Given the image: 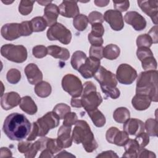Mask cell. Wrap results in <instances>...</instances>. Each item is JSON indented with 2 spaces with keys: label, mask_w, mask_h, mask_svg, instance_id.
Segmentation results:
<instances>
[{
  "label": "cell",
  "mask_w": 158,
  "mask_h": 158,
  "mask_svg": "<svg viewBox=\"0 0 158 158\" xmlns=\"http://www.w3.org/2000/svg\"><path fill=\"white\" fill-rule=\"evenodd\" d=\"M31 125L23 114L13 112L6 117L2 130L5 135L13 141H21L30 133Z\"/></svg>",
  "instance_id": "cell-1"
},
{
  "label": "cell",
  "mask_w": 158,
  "mask_h": 158,
  "mask_svg": "<svg viewBox=\"0 0 158 158\" xmlns=\"http://www.w3.org/2000/svg\"><path fill=\"white\" fill-rule=\"evenodd\" d=\"M72 137L75 144L81 143L87 152H92L98 147L94 134L85 120H78L75 124Z\"/></svg>",
  "instance_id": "cell-2"
},
{
  "label": "cell",
  "mask_w": 158,
  "mask_h": 158,
  "mask_svg": "<svg viewBox=\"0 0 158 158\" xmlns=\"http://www.w3.org/2000/svg\"><path fill=\"white\" fill-rule=\"evenodd\" d=\"M157 70L141 72L136 80V94L149 96L152 101H157Z\"/></svg>",
  "instance_id": "cell-3"
},
{
  "label": "cell",
  "mask_w": 158,
  "mask_h": 158,
  "mask_svg": "<svg viewBox=\"0 0 158 158\" xmlns=\"http://www.w3.org/2000/svg\"><path fill=\"white\" fill-rule=\"evenodd\" d=\"M81 101L82 107L86 112L97 109L102 103V98L96 91V86L92 81H86L83 85Z\"/></svg>",
  "instance_id": "cell-4"
},
{
  "label": "cell",
  "mask_w": 158,
  "mask_h": 158,
  "mask_svg": "<svg viewBox=\"0 0 158 158\" xmlns=\"http://www.w3.org/2000/svg\"><path fill=\"white\" fill-rule=\"evenodd\" d=\"M1 54L7 60L16 63H22L27 59V50L23 45L4 44L1 46Z\"/></svg>",
  "instance_id": "cell-5"
},
{
  "label": "cell",
  "mask_w": 158,
  "mask_h": 158,
  "mask_svg": "<svg viewBox=\"0 0 158 158\" xmlns=\"http://www.w3.org/2000/svg\"><path fill=\"white\" fill-rule=\"evenodd\" d=\"M46 35L50 41L57 40L64 44H69L72 40L71 31L62 23L58 22L49 28Z\"/></svg>",
  "instance_id": "cell-6"
},
{
  "label": "cell",
  "mask_w": 158,
  "mask_h": 158,
  "mask_svg": "<svg viewBox=\"0 0 158 158\" xmlns=\"http://www.w3.org/2000/svg\"><path fill=\"white\" fill-rule=\"evenodd\" d=\"M62 87L72 98H79L83 91V84L80 78L71 73L64 76L62 79Z\"/></svg>",
  "instance_id": "cell-7"
},
{
  "label": "cell",
  "mask_w": 158,
  "mask_h": 158,
  "mask_svg": "<svg viewBox=\"0 0 158 158\" xmlns=\"http://www.w3.org/2000/svg\"><path fill=\"white\" fill-rule=\"evenodd\" d=\"M60 118L54 112H47L43 117L39 118L36 121L38 127V136H45L49 131L57 127L59 124Z\"/></svg>",
  "instance_id": "cell-8"
},
{
  "label": "cell",
  "mask_w": 158,
  "mask_h": 158,
  "mask_svg": "<svg viewBox=\"0 0 158 158\" xmlns=\"http://www.w3.org/2000/svg\"><path fill=\"white\" fill-rule=\"evenodd\" d=\"M117 80L123 85H131L138 77L136 70L127 64H120L116 71Z\"/></svg>",
  "instance_id": "cell-9"
},
{
  "label": "cell",
  "mask_w": 158,
  "mask_h": 158,
  "mask_svg": "<svg viewBox=\"0 0 158 158\" xmlns=\"http://www.w3.org/2000/svg\"><path fill=\"white\" fill-rule=\"evenodd\" d=\"M94 77L100 84L101 88H115L117 85L115 75L102 66L99 67L96 72Z\"/></svg>",
  "instance_id": "cell-10"
},
{
  "label": "cell",
  "mask_w": 158,
  "mask_h": 158,
  "mask_svg": "<svg viewBox=\"0 0 158 158\" xmlns=\"http://www.w3.org/2000/svg\"><path fill=\"white\" fill-rule=\"evenodd\" d=\"M103 17L104 20L107 22L111 28L114 31H120L124 27L122 14L117 10H107L104 12Z\"/></svg>",
  "instance_id": "cell-11"
},
{
  "label": "cell",
  "mask_w": 158,
  "mask_h": 158,
  "mask_svg": "<svg viewBox=\"0 0 158 158\" xmlns=\"http://www.w3.org/2000/svg\"><path fill=\"white\" fill-rule=\"evenodd\" d=\"M100 64L99 59L89 56L87 57L85 64L80 67L78 71L83 78L86 79L91 78L94 77L96 72L101 66Z\"/></svg>",
  "instance_id": "cell-12"
},
{
  "label": "cell",
  "mask_w": 158,
  "mask_h": 158,
  "mask_svg": "<svg viewBox=\"0 0 158 158\" xmlns=\"http://www.w3.org/2000/svg\"><path fill=\"white\" fill-rule=\"evenodd\" d=\"M125 22L130 25L136 31L144 30L146 27V20L136 11H129L124 16Z\"/></svg>",
  "instance_id": "cell-13"
},
{
  "label": "cell",
  "mask_w": 158,
  "mask_h": 158,
  "mask_svg": "<svg viewBox=\"0 0 158 158\" xmlns=\"http://www.w3.org/2000/svg\"><path fill=\"white\" fill-rule=\"evenodd\" d=\"M137 3L142 11L147 15L149 16L152 20V22L156 25H157L158 15V1H138Z\"/></svg>",
  "instance_id": "cell-14"
},
{
  "label": "cell",
  "mask_w": 158,
  "mask_h": 158,
  "mask_svg": "<svg viewBox=\"0 0 158 158\" xmlns=\"http://www.w3.org/2000/svg\"><path fill=\"white\" fill-rule=\"evenodd\" d=\"M2 36L6 40L13 41L22 36L20 23H9L4 24L1 30Z\"/></svg>",
  "instance_id": "cell-15"
},
{
  "label": "cell",
  "mask_w": 158,
  "mask_h": 158,
  "mask_svg": "<svg viewBox=\"0 0 158 158\" xmlns=\"http://www.w3.org/2000/svg\"><path fill=\"white\" fill-rule=\"evenodd\" d=\"M76 1H63L59 6L60 14L65 17L74 18L80 14Z\"/></svg>",
  "instance_id": "cell-16"
},
{
  "label": "cell",
  "mask_w": 158,
  "mask_h": 158,
  "mask_svg": "<svg viewBox=\"0 0 158 158\" xmlns=\"http://www.w3.org/2000/svg\"><path fill=\"white\" fill-rule=\"evenodd\" d=\"M123 123V131L128 135L137 136L139 133L144 131V123L139 119L135 118H129Z\"/></svg>",
  "instance_id": "cell-17"
},
{
  "label": "cell",
  "mask_w": 158,
  "mask_h": 158,
  "mask_svg": "<svg viewBox=\"0 0 158 158\" xmlns=\"http://www.w3.org/2000/svg\"><path fill=\"white\" fill-rule=\"evenodd\" d=\"M72 128L71 127H67L62 125L60 127L57 132V143L62 149L64 148H67L72 144V137L70 135Z\"/></svg>",
  "instance_id": "cell-18"
},
{
  "label": "cell",
  "mask_w": 158,
  "mask_h": 158,
  "mask_svg": "<svg viewBox=\"0 0 158 158\" xmlns=\"http://www.w3.org/2000/svg\"><path fill=\"white\" fill-rule=\"evenodd\" d=\"M20 100L21 98L17 93L8 92L1 97V106L4 110H8L17 106L20 104Z\"/></svg>",
  "instance_id": "cell-19"
},
{
  "label": "cell",
  "mask_w": 158,
  "mask_h": 158,
  "mask_svg": "<svg viewBox=\"0 0 158 158\" xmlns=\"http://www.w3.org/2000/svg\"><path fill=\"white\" fill-rule=\"evenodd\" d=\"M28 81L31 85H36L43 80V73L38 67L34 63L28 64L24 69Z\"/></svg>",
  "instance_id": "cell-20"
},
{
  "label": "cell",
  "mask_w": 158,
  "mask_h": 158,
  "mask_svg": "<svg viewBox=\"0 0 158 158\" xmlns=\"http://www.w3.org/2000/svg\"><path fill=\"white\" fill-rule=\"evenodd\" d=\"M59 7L53 3L48 4L44 9L43 18L46 20L48 26L51 27L57 23V20L59 15Z\"/></svg>",
  "instance_id": "cell-21"
},
{
  "label": "cell",
  "mask_w": 158,
  "mask_h": 158,
  "mask_svg": "<svg viewBox=\"0 0 158 158\" xmlns=\"http://www.w3.org/2000/svg\"><path fill=\"white\" fill-rule=\"evenodd\" d=\"M152 100L151 98L145 94H136L131 100L133 107L136 110H144L149 108Z\"/></svg>",
  "instance_id": "cell-22"
},
{
  "label": "cell",
  "mask_w": 158,
  "mask_h": 158,
  "mask_svg": "<svg viewBox=\"0 0 158 158\" xmlns=\"http://www.w3.org/2000/svg\"><path fill=\"white\" fill-rule=\"evenodd\" d=\"M48 54L56 59L67 60L70 57L69 51L65 48L56 45H51L47 47Z\"/></svg>",
  "instance_id": "cell-23"
},
{
  "label": "cell",
  "mask_w": 158,
  "mask_h": 158,
  "mask_svg": "<svg viewBox=\"0 0 158 158\" xmlns=\"http://www.w3.org/2000/svg\"><path fill=\"white\" fill-rule=\"evenodd\" d=\"M19 107L23 112L29 115H34L38 110L36 104L29 96H25L21 98Z\"/></svg>",
  "instance_id": "cell-24"
},
{
  "label": "cell",
  "mask_w": 158,
  "mask_h": 158,
  "mask_svg": "<svg viewBox=\"0 0 158 158\" xmlns=\"http://www.w3.org/2000/svg\"><path fill=\"white\" fill-rule=\"evenodd\" d=\"M123 146L125 152L122 156L123 157L128 158L138 157V153L140 149V147L135 139H129Z\"/></svg>",
  "instance_id": "cell-25"
},
{
  "label": "cell",
  "mask_w": 158,
  "mask_h": 158,
  "mask_svg": "<svg viewBox=\"0 0 158 158\" xmlns=\"http://www.w3.org/2000/svg\"><path fill=\"white\" fill-rule=\"evenodd\" d=\"M34 91L38 97L44 98L48 97L51 94L52 88L48 82L41 81L35 85Z\"/></svg>",
  "instance_id": "cell-26"
},
{
  "label": "cell",
  "mask_w": 158,
  "mask_h": 158,
  "mask_svg": "<svg viewBox=\"0 0 158 158\" xmlns=\"http://www.w3.org/2000/svg\"><path fill=\"white\" fill-rule=\"evenodd\" d=\"M86 59L87 56L84 52L81 51H77L73 53L71 57V65L75 70H78L80 67L85 64Z\"/></svg>",
  "instance_id": "cell-27"
},
{
  "label": "cell",
  "mask_w": 158,
  "mask_h": 158,
  "mask_svg": "<svg viewBox=\"0 0 158 158\" xmlns=\"http://www.w3.org/2000/svg\"><path fill=\"white\" fill-rule=\"evenodd\" d=\"M120 54V48L116 44H109L103 49V57L109 60L116 59Z\"/></svg>",
  "instance_id": "cell-28"
},
{
  "label": "cell",
  "mask_w": 158,
  "mask_h": 158,
  "mask_svg": "<svg viewBox=\"0 0 158 158\" xmlns=\"http://www.w3.org/2000/svg\"><path fill=\"white\" fill-rule=\"evenodd\" d=\"M87 112L96 127H102L106 124V117L104 114L99 109H98V108Z\"/></svg>",
  "instance_id": "cell-29"
},
{
  "label": "cell",
  "mask_w": 158,
  "mask_h": 158,
  "mask_svg": "<svg viewBox=\"0 0 158 158\" xmlns=\"http://www.w3.org/2000/svg\"><path fill=\"white\" fill-rule=\"evenodd\" d=\"M130 110L125 107H120L117 108L113 113V118L115 122L119 123H123L130 118Z\"/></svg>",
  "instance_id": "cell-30"
},
{
  "label": "cell",
  "mask_w": 158,
  "mask_h": 158,
  "mask_svg": "<svg viewBox=\"0 0 158 158\" xmlns=\"http://www.w3.org/2000/svg\"><path fill=\"white\" fill-rule=\"evenodd\" d=\"M88 17L83 14H79L73 18V25L79 31H84L88 27Z\"/></svg>",
  "instance_id": "cell-31"
},
{
  "label": "cell",
  "mask_w": 158,
  "mask_h": 158,
  "mask_svg": "<svg viewBox=\"0 0 158 158\" xmlns=\"http://www.w3.org/2000/svg\"><path fill=\"white\" fill-rule=\"evenodd\" d=\"M33 32H41L44 31L48 25L43 17H35L30 20Z\"/></svg>",
  "instance_id": "cell-32"
},
{
  "label": "cell",
  "mask_w": 158,
  "mask_h": 158,
  "mask_svg": "<svg viewBox=\"0 0 158 158\" xmlns=\"http://www.w3.org/2000/svg\"><path fill=\"white\" fill-rule=\"evenodd\" d=\"M144 128L146 130V133L150 136H157V120L150 118L146 120L144 123Z\"/></svg>",
  "instance_id": "cell-33"
},
{
  "label": "cell",
  "mask_w": 158,
  "mask_h": 158,
  "mask_svg": "<svg viewBox=\"0 0 158 158\" xmlns=\"http://www.w3.org/2000/svg\"><path fill=\"white\" fill-rule=\"evenodd\" d=\"M34 1L22 0L19 6V12L23 15H27L30 14L33 8Z\"/></svg>",
  "instance_id": "cell-34"
},
{
  "label": "cell",
  "mask_w": 158,
  "mask_h": 158,
  "mask_svg": "<svg viewBox=\"0 0 158 158\" xmlns=\"http://www.w3.org/2000/svg\"><path fill=\"white\" fill-rule=\"evenodd\" d=\"M130 139L128 134L125 131H120L116 133L113 140V144L118 146H123Z\"/></svg>",
  "instance_id": "cell-35"
},
{
  "label": "cell",
  "mask_w": 158,
  "mask_h": 158,
  "mask_svg": "<svg viewBox=\"0 0 158 158\" xmlns=\"http://www.w3.org/2000/svg\"><path fill=\"white\" fill-rule=\"evenodd\" d=\"M141 65L145 70H153L157 69V61L153 56H148L141 61Z\"/></svg>",
  "instance_id": "cell-36"
},
{
  "label": "cell",
  "mask_w": 158,
  "mask_h": 158,
  "mask_svg": "<svg viewBox=\"0 0 158 158\" xmlns=\"http://www.w3.org/2000/svg\"><path fill=\"white\" fill-rule=\"evenodd\" d=\"M60 118L63 119L65 115L71 111V109L69 106L64 103H59L56 104L53 108V110Z\"/></svg>",
  "instance_id": "cell-37"
},
{
  "label": "cell",
  "mask_w": 158,
  "mask_h": 158,
  "mask_svg": "<svg viewBox=\"0 0 158 158\" xmlns=\"http://www.w3.org/2000/svg\"><path fill=\"white\" fill-rule=\"evenodd\" d=\"M152 40L148 34H142L136 38V46L138 48H150L152 44Z\"/></svg>",
  "instance_id": "cell-38"
},
{
  "label": "cell",
  "mask_w": 158,
  "mask_h": 158,
  "mask_svg": "<svg viewBox=\"0 0 158 158\" xmlns=\"http://www.w3.org/2000/svg\"><path fill=\"white\" fill-rule=\"evenodd\" d=\"M21 78L20 72L16 69H10L6 75V79L10 84H17Z\"/></svg>",
  "instance_id": "cell-39"
},
{
  "label": "cell",
  "mask_w": 158,
  "mask_h": 158,
  "mask_svg": "<svg viewBox=\"0 0 158 158\" xmlns=\"http://www.w3.org/2000/svg\"><path fill=\"white\" fill-rule=\"evenodd\" d=\"M32 53L36 58H43L48 54V48L43 45H37L33 48Z\"/></svg>",
  "instance_id": "cell-40"
},
{
  "label": "cell",
  "mask_w": 158,
  "mask_h": 158,
  "mask_svg": "<svg viewBox=\"0 0 158 158\" xmlns=\"http://www.w3.org/2000/svg\"><path fill=\"white\" fill-rule=\"evenodd\" d=\"M88 22L91 25L97 23H102L104 21L103 15L98 11H93L90 12L88 16Z\"/></svg>",
  "instance_id": "cell-41"
},
{
  "label": "cell",
  "mask_w": 158,
  "mask_h": 158,
  "mask_svg": "<svg viewBox=\"0 0 158 158\" xmlns=\"http://www.w3.org/2000/svg\"><path fill=\"white\" fill-rule=\"evenodd\" d=\"M102 93L109 98L113 99H117L120 95V90L117 88H101Z\"/></svg>",
  "instance_id": "cell-42"
},
{
  "label": "cell",
  "mask_w": 158,
  "mask_h": 158,
  "mask_svg": "<svg viewBox=\"0 0 158 158\" xmlns=\"http://www.w3.org/2000/svg\"><path fill=\"white\" fill-rule=\"evenodd\" d=\"M46 148L49 150V151L54 155V154L58 153L59 151L62 150L60 147L59 146L57 139L54 138H49L46 144Z\"/></svg>",
  "instance_id": "cell-43"
},
{
  "label": "cell",
  "mask_w": 158,
  "mask_h": 158,
  "mask_svg": "<svg viewBox=\"0 0 158 158\" xmlns=\"http://www.w3.org/2000/svg\"><path fill=\"white\" fill-rule=\"evenodd\" d=\"M77 121L78 117L76 113L70 112L65 115L64 118L63 125L67 127H72L73 125H75Z\"/></svg>",
  "instance_id": "cell-44"
},
{
  "label": "cell",
  "mask_w": 158,
  "mask_h": 158,
  "mask_svg": "<svg viewBox=\"0 0 158 158\" xmlns=\"http://www.w3.org/2000/svg\"><path fill=\"white\" fill-rule=\"evenodd\" d=\"M103 49H104V47L102 46H91L89 51V56L101 60L104 57Z\"/></svg>",
  "instance_id": "cell-45"
},
{
  "label": "cell",
  "mask_w": 158,
  "mask_h": 158,
  "mask_svg": "<svg viewBox=\"0 0 158 158\" xmlns=\"http://www.w3.org/2000/svg\"><path fill=\"white\" fill-rule=\"evenodd\" d=\"M136 141L138 143L140 148H143L146 146L149 143V136L144 131L136 136Z\"/></svg>",
  "instance_id": "cell-46"
},
{
  "label": "cell",
  "mask_w": 158,
  "mask_h": 158,
  "mask_svg": "<svg viewBox=\"0 0 158 158\" xmlns=\"http://www.w3.org/2000/svg\"><path fill=\"white\" fill-rule=\"evenodd\" d=\"M89 33L96 37H102L104 33V28L102 23H94L91 25V31Z\"/></svg>",
  "instance_id": "cell-47"
},
{
  "label": "cell",
  "mask_w": 158,
  "mask_h": 158,
  "mask_svg": "<svg viewBox=\"0 0 158 158\" xmlns=\"http://www.w3.org/2000/svg\"><path fill=\"white\" fill-rule=\"evenodd\" d=\"M20 29L22 36H27L33 32L30 21H24L20 23Z\"/></svg>",
  "instance_id": "cell-48"
},
{
  "label": "cell",
  "mask_w": 158,
  "mask_h": 158,
  "mask_svg": "<svg viewBox=\"0 0 158 158\" xmlns=\"http://www.w3.org/2000/svg\"><path fill=\"white\" fill-rule=\"evenodd\" d=\"M151 56H153V53L149 48H138L136 51V56L140 61H141L144 58Z\"/></svg>",
  "instance_id": "cell-49"
},
{
  "label": "cell",
  "mask_w": 158,
  "mask_h": 158,
  "mask_svg": "<svg viewBox=\"0 0 158 158\" xmlns=\"http://www.w3.org/2000/svg\"><path fill=\"white\" fill-rule=\"evenodd\" d=\"M114 7L115 10H117L120 12L127 10L130 7V2L128 1H113Z\"/></svg>",
  "instance_id": "cell-50"
},
{
  "label": "cell",
  "mask_w": 158,
  "mask_h": 158,
  "mask_svg": "<svg viewBox=\"0 0 158 158\" xmlns=\"http://www.w3.org/2000/svg\"><path fill=\"white\" fill-rule=\"evenodd\" d=\"M38 132H39V130H38V125L36 122H34L31 124V128L30 132V135L27 137V140L29 141L35 140L36 138V137L38 136Z\"/></svg>",
  "instance_id": "cell-51"
},
{
  "label": "cell",
  "mask_w": 158,
  "mask_h": 158,
  "mask_svg": "<svg viewBox=\"0 0 158 158\" xmlns=\"http://www.w3.org/2000/svg\"><path fill=\"white\" fill-rule=\"evenodd\" d=\"M118 130H119L115 127H112L107 130L106 133V138L107 142H109L110 144H113L114 136H115L116 133L118 131Z\"/></svg>",
  "instance_id": "cell-52"
},
{
  "label": "cell",
  "mask_w": 158,
  "mask_h": 158,
  "mask_svg": "<svg viewBox=\"0 0 158 158\" xmlns=\"http://www.w3.org/2000/svg\"><path fill=\"white\" fill-rule=\"evenodd\" d=\"M32 145V143L29 142V141H20L17 145L18 151L20 153L25 154L28 152L30 150L31 146Z\"/></svg>",
  "instance_id": "cell-53"
},
{
  "label": "cell",
  "mask_w": 158,
  "mask_h": 158,
  "mask_svg": "<svg viewBox=\"0 0 158 158\" xmlns=\"http://www.w3.org/2000/svg\"><path fill=\"white\" fill-rule=\"evenodd\" d=\"M88 39L91 46H102V44L104 43V40L102 39V37H96L93 35H91L90 33L88 35Z\"/></svg>",
  "instance_id": "cell-54"
},
{
  "label": "cell",
  "mask_w": 158,
  "mask_h": 158,
  "mask_svg": "<svg viewBox=\"0 0 158 158\" xmlns=\"http://www.w3.org/2000/svg\"><path fill=\"white\" fill-rule=\"evenodd\" d=\"M138 157H148V158H152L156 157V154L154 152L149 151L148 149L143 148H140L138 153Z\"/></svg>",
  "instance_id": "cell-55"
},
{
  "label": "cell",
  "mask_w": 158,
  "mask_h": 158,
  "mask_svg": "<svg viewBox=\"0 0 158 158\" xmlns=\"http://www.w3.org/2000/svg\"><path fill=\"white\" fill-rule=\"evenodd\" d=\"M152 40L153 43H157L158 37H157V25H155L151 28L148 33Z\"/></svg>",
  "instance_id": "cell-56"
},
{
  "label": "cell",
  "mask_w": 158,
  "mask_h": 158,
  "mask_svg": "<svg viewBox=\"0 0 158 158\" xmlns=\"http://www.w3.org/2000/svg\"><path fill=\"white\" fill-rule=\"evenodd\" d=\"M96 157H118L117 154L113 151L109 150V151H106L104 152H102L99 154H98Z\"/></svg>",
  "instance_id": "cell-57"
},
{
  "label": "cell",
  "mask_w": 158,
  "mask_h": 158,
  "mask_svg": "<svg viewBox=\"0 0 158 158\" xmlns=\"http://www.w3.org/2000/svg\"><path fill=\"white\" fill-rule=\"evenodd\" d=\"M70 104H71V106H72V107H77V108L82 107L81 98H72L71 99Z\"/></svg>",
  "instance_id": "cell-58"
},
{
  "label": "cell",
  "mask_w": 158,
  "mask_h": 158,
  "mask_svg": "<svg viewBox=\"0 0 158 158\" xmlns=\"http://www.w3.org/2000/svg\"><path fill=\"white\" fill-rule=\"evenodd\" d=\"M11 151L6 147H2L1 148V157H12Z\"/></svg>",
  "instance_id": "cell-59"
},
{
  "label": "cell",
  "mask_w": 158,
  "mask_h": 158,
  "mask_svg": "<svg viewBox=\"0 0 158 158\" xmlns=\"http://www.w3.org/2000/svg\"><path fill=\"white\" fill-rule=\"evenodd\" d=\"M54 157V155L47 148H46L44 150H43L41 151V154L39 156V157H40V158H41V157H43V158H50V157Z\"/></svg>",
  "instance_id": "cell-60"
},
{
  "label": "cell",
  "mask_w": 158,
  "mask_h": 158,
  "mask_svg": "<svg viewBox=\"0 0 158 158\" xmlns=\"http://www.w3.org/2000/svg\"><path fill=\"white\" fill-rule=\"evenodd\" d=\"M54 157H75V156L70 154V152H67L66 151H63L59 152V154L56 155Z\"/></svg>",
  "instance_id": "cell-61"
},
{
  "label": "cell",
  "mask_w": 158,
  "mask_h": 158,
  "mask_svg": "<svg viewBox=\"0 0 158 158\" xmlns=\"http://www.w3.org/2000/svg\"><path fill=\"white\" fill-rule=\"evenodd\" d=\"M110 2V1H100V0H96L94 1V3L96 4V6L98 7H105L107 6V4Z\"/></svg>",
  "instance_id": "cell-62"
},
{
  "label": "cell",
  "mask_w": 158,
  "mask_h": 158,
  "mask_svg": "<svg viewBox=\"0 0 158 158\" xmlns=\"http://www.w3.org/2000/svg\"><path fill=\"white\" fill-rule=\"evenodd\" d=\"M37 2L38 3V4H41V6H46L48 4H50V3H51L52 2V1H37Z\"/></svg>",
  "instance_id": "cell-63"
},
{
  "label": "cell",
  "mask_w": 158,
  "mask_h": 158,
  "mask_svg": "<svg viewBox=\"0 0 158 158\" xmlns=\"http://www.w3.org/2000/svg\"><path fill=\"white\" fill-rule=\"evenodd\" d=\"M2 2H3V3H4V4H11V3H12L14 1H2Z\"/></svg>",
  "instance_id": "cell-64"
}]
</instances>
